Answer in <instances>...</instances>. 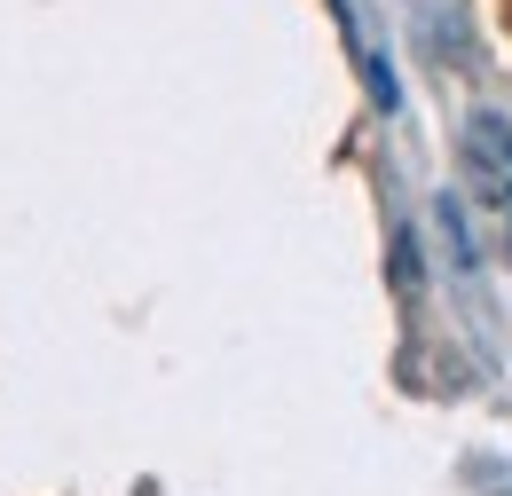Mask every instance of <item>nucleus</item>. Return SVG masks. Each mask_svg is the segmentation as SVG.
Wrapping results in <instances>:
<instances>
[{"mask_svg":"<svg viewBox=\"0 0 512 496\" xmlns=\"http://www.w3.org/2000/svg\"><path fill=\"white\" fill-rule=\"evenodd\" d=\"M465 174L481 182L489 205H512V126L497 111H481V119L465 126Z\"/></svg>","mask_w":512,"mask_h":496,"instance_id":"obj_1","label":"nucleus"}]
</instances>
